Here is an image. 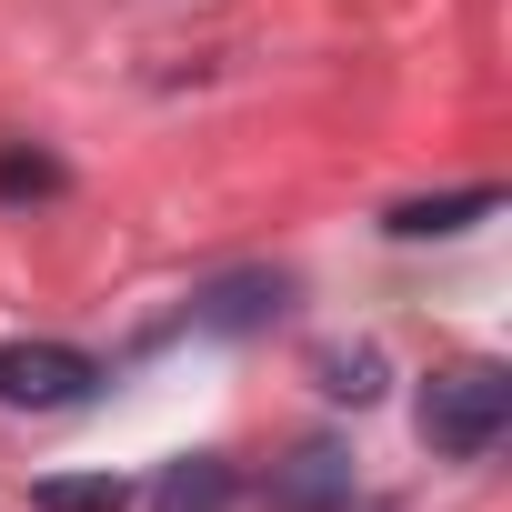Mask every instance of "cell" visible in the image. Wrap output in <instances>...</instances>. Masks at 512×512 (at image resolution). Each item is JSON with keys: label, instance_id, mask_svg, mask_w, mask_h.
I'll return each mask as SVG.
<instances>
[{"label": "cell", "instance_id": "cell-1", "mask_svg": "<svg viewBox=\"0 0 512 512\" xmlns=\"http://www.w3.org/2000/svg\"><path fill=\"white\" fill-rule=\"evenodd\" d=\"M502 432H512V372L502 362H452L422 382V442L442 462H482Z\"/></svg>", "mask_w": 512, "mask_h": 512}, {"label": "cell", "instance_id": "cell-2", "mask_svg": "<svg viewBox=\"0 0 512 512\" xmlns=\"http://www.w3.org/2000/svg\"><path fill=\"white\" fill-rule=\"evenodd\" d=\"M91 382H101V362L71 352V342H0V402L11 412H61Z\"/></svg>", "mask_w": 512, "mask_h": 512}, {"label": "cell", "instance_id": "cell-3", "mask_svg": "<svg viewBox=\"0 0 512 512\" xmlns=\"http://www.w3.org/2000/svg\"><path fill=\"white\" fill-rule=\"evenodd\" d=\"M272 512H352V462L332 442H302L282 472H272Z\"/></svg>", "mask_w": 512, "mask_h": 512}, {"label": "cell", "instance_id": "cell-4", "mask_svg": "<svg viewBox=\"0 0 512 512\" xmlns=\"http://www.w3.org/2000/svg\"><path fill=\"white\" fill-rule=\"evenodd\" d=\"M231 492H241V472L221 452H181V462H161L151 512H231Z\"/></svg>", "mask_w": 512, "mask_h": 512}, {"label": "cell", "instance_id": "cell-5", "mask_svg": "<svg viewBox=\"0 0 512 512\" xmlns=\"http://www.w3.org/2000/svg\"><path fill=\"white\" fill-rule=\"evenodd\" d=\"M492 211H502V191H492V181L442 191V201H402V211H392V241H442V231H472V221H492Z\"/></svg>", "mask_w": 512, "mask_h": 512}, {"label": "cell", "instance_id": "cell-6", "mask_svg": "<svg viewBox=\"0 0 512 512\" xmlns=\"http://www.w3.org/2000/svg\"><path fill=\"white\" fill-rule=\"evenodd\" d=\"M272 312H282V282H272V272L211 282V292L191 302V322H201V332H251V322H272Z\"/></svg>", "mask_w": 512, "mask_h": 512}, {"label": "cell", "instance_id": "cell-7", "mask_svg": "<svg viewBox=\"0 0 512 512\" xmlns=\"http://www.w3.org/2000/svg\"><path fill=\"white\" fill-rule=\"evenodd\" d=\"M31 512H131V482L121 472H51L31 492Z\"/></svg>", "mask_w": 512, "mask_h": 512}, {"label": "cell", "instance_id": "cell-8", "mask_svg": "<svg viewBox=\"0 0 512 512\" xmlns=\"http://www.w3.org/2000/svg\"><path fill=\"white\" fill-rule=\"evenodd\" d=\"M322 392L332 402H372L382 392V352H322Z\"/></svg>", "mask_w": 512, "mask_h": 512}, {"label": "cell", "instance_id": "cell-9", "mask_svg": "<svg viewBox=\"0 0 512 512\" xmlns=\"http://www.w3.org/2000/svg\"><path fill=\"white\" fill-rule=\"evenodd\" d=\"M0 191H11V201H21V191H61V171H51L41 151H0Z\"/></svg>", "mask_w": 512, "mask_h": 512}]
</instances>
